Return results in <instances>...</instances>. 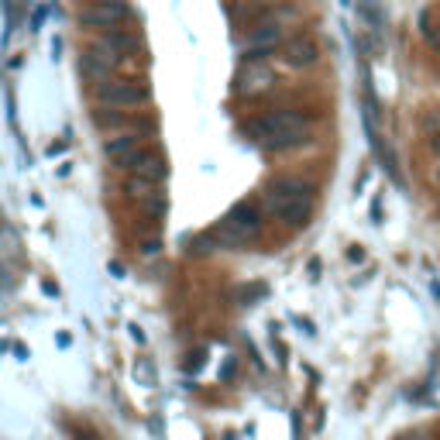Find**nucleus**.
<instances>
[{"label":"nucleus","mask_w":440,"mask_h":440,"mask_svg":"<svg viewBox=\"0 0 440 440\" xmlns=\"http://www.w3.org/2000/svg\"><path fill=\"white\" fill-rule=\"evenodd\" d=\"M93 97H97V104L100 107H138L148 100V90L145 86H138V83H131V79H110L104 76L97 86H93Z\"/></svg>","instance_id":"nucleus-3"},{"label":"nucleus","mask_w":440,"mask_h":440,"mask_svg":"<svg viewBox=\"0 0 440 440\" xmlns=\"http://www.w3.org/2000/svg\"><path fill=\"white\" fill-rule=\"evenodd\" d=\"M261 203L272 217H279L285 227H307L313 213V186L296 179V176H279V179L268 182Z\"/></svg>","instance_id":"nucleus-2"},{"label":"nucleus","mask_w":440,"mask_h":440,"mask_svg":"<svg viewBox=\"0 0 440 440\" xmlns=\"http://www.w3.org/2000/svg\"><path fill=\"white\" fill-rule=\"evenodd\" d=\"M434 179H437V186H440V169H437V172H434Z\"/></svg>","instance_id":"nucleus-17"},{"label":"nucleus","mask_w":440,"mask_h":440,"mask_svg":"<svg viewBox=\"0 0 440 440\" xmlns=\"http://www.w3.org/2000/svg\"><path fill=\"white\" fill-rule=\"evenodd\" d=\"M124 169H131V172H134V179L148 182V186H158V182L169 176V165H165V158L158 155L155 148H138V152L128 158V165H124Z\"/></svg>","instance_id":"nucleus-6"},{"label":"nucleus","mask_w":440,"mask_h":440,"mask_svg":"<svg viewBox=\"0 0 440 440\" xmlns=\"http://www.w3.org/2000/svg\"><path fill=\"white\" fill-rule=\"evenodd\" d=\"M434 152H440V134H434Z\"/></svg>","instance_id":"nucleus-16"},{"label":"nucleus","mask_w":440,"mask_h":440,"mask_svg":"<svg viewBox=\"0 0 440 440\" xmlns=\"http://www.w3.org/2000/svg\"><path fill=\"white\" fill-rule=\"evenodd\" d=\"M244 138H251L261 148H272V152H289V148H299L310 141V121L299 114V110H279V114H268V117H251L244 124Z\"/></svg>","instance_id":"nucleus-1"},{"label":"nucleus","mask_w":440,"mask_h":440,"mask_svg":"<svg viewBox=\"0 0 440 440\" xmlns=\"http://www.w3.org/2000/svg\"><path fill=\"white\" fill-rule=\"evenodd\" d=\"M124 18H128V4L124 0H97V4L79 11V25L86 28H117Z\"/></svg>","instance_id":"nucleus-5"},{"label":"nucleus","mask_w":440,"mask_h":440,"mask_svg":"<svg viewBox=\"0 0 440 440\" xmlns=\"http://www.w3.org/2000/svg\"><path fill=\"white\" fill-rule=\"evenodd\" d=\"M283 62L289 69H313L320 62V42L313 35H292L283 45Z\"/></svg>","instance_id":"nucleus-7"},{"label":"nucleus","mask_w":440,"mask_h":440,"mask_svg":"<svg viewBox=\"0 0 440 440\" xmlns=\"http://www.w3.org/2000/svg\"><path fill=\"white\" fill-rule=\"evenodd\" d=\"M134 375H141V379H145L148 386L155 382V379H152V368H148V364H141V368H134Z\"/></svg>","instance_id":"nucleus-15"},{"label":"nucleus","mask_w":440,"mask_h":440,"mask_svg":"<svg viewBox=\"0 0 440 440\" xmlns=\"http://www.w3.org/2000/svg\"><path fill=\"white\" fill-rule=\"evenodd\" d=\"M93 124L100 131H110V128H124V114L114 110V107H97L93 110Z\"/></svg>","instance_id":"nucleus-12"},{"label":"nucleus","mask_w":440,"mask_h":440,"mask_svg":"<svg viewBox=\"0 0 440 440\" xmlns=\"http://www.w3.org/2000/svg\"><path fill=\"white\" fill-rule=\"evenodd\" d=\"M138 148H141V134H134V131H121V134H114V138H107V141H104L107 158H114V162H117V169H124V165H128V158L134 155Z\"/></svg>","instance_id":"nucleus-9"},{"label":"nucleus","mask_w":440,"mask_h":440,"mask_svg":"<svg viewBox=\"0 0 440 440\" xmlns=\"http://www.w3.org/2000/svg\"><path fill=\"white\" fill-rule=\"evenodd\" d=\"M210 237H213V244H217V248H227V251H244V248L251 244V237H248L244 231H237L227 217H224V220L210 231Z\"/></svg>","instance_id":"nucleus-10"},{"label":"nucleus","mask_w":440,"mask_h":440,"mask_svg":"<svg viewBox=\"0 0 440 440\" xmlns=\"http://www.w3.org/2000/svg\"><path fill=\"white\" fill-rule=\"evenodd\" d=\"M423 128L430 131V134H440V107H434V110L423 114Z\"/></svg>","instance_id":"nucleus-13"},{"label":"nucleus","mask_w":440,"mask_h":440,"mask_svg":"<svg viewBox=\"0 0 440 440\" xmlns=\"http://www.w3.org/2000/svg\"><path fill=\"white\" fill-rule=\"evenodd\" d=\"M279 42H283V25L279 21H265V25L251 28L248 42H244V59L248 62H265L268 55L275 52Z\"/></svg>","instance_id":"nucleus-4"},{"label":"nucleus","mask_w":440,"mask_h":440,"mask_svg":"<svg viewBox=\"0 0 440 440\" xmlns=\"http://www.w3.org/2000/svg\"><path fill=\"white\" fill-rule=\"evenodd\" d=\"M227 220H231L237 231L248 234V237H255V234L261 231V213L255 203H237V207L227 213Z\"/></svg>","instance_id":"nucleus-11"},{"label":"nucleus","mask_w":440,"mask_h":440,"mask_svg":"<svg viewBox=\"0 0 440 440\" xmlns=\"http://www.w3.org/2000/svg\"><path fill=\"white\" fill-rule=\"evenodd\" d=\"M272 83H275V76H272V69H268L265 62H248V66L237 73L234 90H237L241 97H255V93H261V90H268Z\"/></svg>","instance_id":"nucleus-8"},{"label":"nucleus","mask_w":440,"mask_h":440,"mask_svg":"<svg viewBox=\"0 0 440 440\" xmlns=\"http://www.w3.org/2000/svg\"><path fill=\"white\" fill-rule=\"evenodd\" d=\"M423 35H427V38H430V45H434V49H437L440 52V21L434 28H423Z\"/></svg>","instance_id":"nucleus-14"}]
</instances>
